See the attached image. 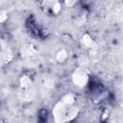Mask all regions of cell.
<instances>
[{"instance_id": "1", "label": "cell", "mask_w": 123, "mask_h": 123, "mask_svg": "<svg viewBox=\"0 0 123 123\" xmlns=\"http://www.w3.org/2000/svg\"><path fill=\"white\" fill-rule=\"evenodd\" d=\"M45 9L49 12L57 13L61 9V4L59 0H45Z\"/></svg>"}, {"instance_id": "2", "label": "cell", "mask_w": 123, "mask_h": 123, "mask_svg": "<svg viewBox=\"0 0 123 123\" xmlns=\"http://www.w3.org/2000/svg\"><path fill=\"white\" fill-rule=\"evenodd\" d=\"M77 74H78L80 77H84V76H85V74H84V73H81V72H79V73H77ZM79 80H83V82H84L85 84L87 82V80H86V77H85V78H78V80H76V83H77Z\"/></svg>"}]
</instances>
